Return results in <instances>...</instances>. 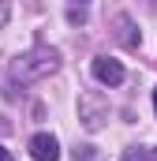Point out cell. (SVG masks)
<instances>
[{"instance_id": "obj_4", "label": "cell", "mask_w": 157, "mask_h": 161, "mask_svg": "<svg viewBox=\"0 0 157 161\" xmlns=\"http://www.w3.org/2000/svg\"><path fill=\"white\" fill-rule=\"evenodd\" d=\"M30 158L34 161H60V142H56V135L38 131V135L30 139Z\"/></svg>"}, {"instance_id": "obj_2", "label": "cell", "mask_w": 157, "mask_h": 161, "mask_svg": "<svg viewBox=\"0 0 157 161\" xmlns=\"http://www.w3.org/2000/svg\"><path fill=\"white\" fill-rule=\"evenodd\" d=\"M109 97L101 94V90H82L78 94V120L86 131H101L105 124H109Z\"/></svg>"}, {"instance_id": "obj_1", "label": "cell", "mask_w": 157, "mask_h": 161, "mask_svg": "<svg viewBox=\"0 0 157 161\" xmlns=\"http://www.w3.org/2000/svg\"><path fill=\"white\" fill-rule=\"evenodd\" d=\"M56 71H60V53L49 49V45H34V49H26L23 56L11 60V82H19V86L41 82Z\"/></svg>"}, {"instance_id": "obj_12", "label": "cell", "mask_w": 157, "mask_h": 161, "mask_svg": "<svg viewBox=\"0 0 157 161\" xmlns=\"http://www.w3.org/2000/svg\"><path fill=\"white\" fill-rule=\"evenodd\" d=\"M154 8H157V0H154Z\"/></svg>"}, {"instance_id": "obj_9", "label": "cell", "mask_w": 157, "mask_h": 161, "mask_svg": "<svg viewBox=\"0 0 157 161\" xmlns=\"http://www.w3.org/2000/svg\"><path fill=\"white\" fill-rule=\"evenodd\" d=\"M0 161H11V150H4V146H0Z\"/></svg>"}, {"instance_id": "obj_11", "label": "cell", "mask_w": 157, "mask_h": 161, "mask_svg": "<svg viewBox=\"0 0 157 161\" xmlns=\"http://www.w3.org/2000/svg\"><path fill=\"white\" fill-rule=\"evenodd\" d=\"M78 4H86V0H78Z\"/></svg>"}, {"instance_id": "obj_7", "label": "cell", "mask_w": 157, "mask_h": 161, "mask_svg": "<svg viewBox=\"0 0 157 161\" xmlns=\"http://www.w3.org/2000/svg\"><path fill=\"white\" fill-rule=\"evenodd\" d=\"M8 15H11V8H8V0H0V26L8 23Z\"/></svg>"}, {"instance_id": "obj_3", "label": "cell", "mask_w": 157, "mask_h": 161, "mask_svg": "<svg viewBox=\"0 0 157 161\" xmlns=\"http://www.w3.org/2000/svg\"><path fill=\"white\" fill-rule=\"evenodd\" d=\"M94 79L101 82V86H120L123 82V64L112 60V56H94Z\"/></svg>"}, {"instance_id": "obj_5", "label": "cell", "mask_w": 157, "mask_h": 161, "mask_svg": "<svg viewBox=\"0 0 157 161\" xmlns=\"http://www.w3.org/2000/svg\"><path fill=\"white\" fill-rule=\"evenodd\" d=\"M116 38L123 41L127 49H138V45H142V34L135 30V23H131L127 15H116Z\"/></svg>"}, {"instance_id": "obj_8", "label": "cell", "mask_w": 157, "mask_h": 161, "mask_svg": "<svg viewBox=\"0 0 157 161\" xmlns=\"http://www.w3.org/2000/svg\"><path fill=\"white\" fill-rule=\"evenodd\" d=\"M146 161H157V146H150V150H146Z\"/></svg>"}, {"instance_id": "obj_6", "label": "cell", "mask_w": 157, "mask_h": 161, "mask_svg": "<svg viewBox=\"0 0 157 161\" xmlns=\"http://www.w3.org/2000/svg\"><path fill=\"white\" fill-rule=\"evenodd\" d=\"M120 161H146V150L131 146V150H123V158H120Z\"/></svg>"}, {"instance_id": "obj_10", "label": "cell", "mask_w": 157, "mask_h": 161, "mask_svg": "<svg viewBox=\"0 0 157 161\" xmlns=\"http://www.w3.org/2000/svg\"><path fill=\"white\" fill-rule=\"evenodd\" d=\"M154 113H157V86H154Z\"/></svg>"}]
</instances>
